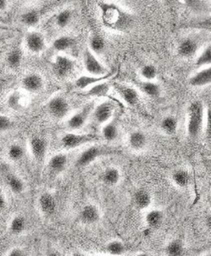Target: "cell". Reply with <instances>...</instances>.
Segmentation results:
<instances>
[{
    "mask_svg": "<svg viewBox=\"0 0 211 256\" xmlns=\"http://www.w3.org/2000/svg\"><path fill=\"white\" fill-rule=\"evenodd\" d=\"M103 24L114 31H127L133 26L134 15L127 12L122 8L114 3H103L100 5Z\"/></svg>",
    "mask_w": 211,
    "mask_h": 256,
    "instance_id": "6da1fadb",
    "label": "cell"
},
{
    "mask_svg": "<svg viewBox=\"0 0 211 256\" xmlns=\"http://www.w3.org/2000/svg\"><path fill=\"white\" fill-rule=\"evenodd\" d=\"M204 122V105L201 101L192 102L187 110V132L190 138H196L200 135Z\"/></svg>",
    "mask_w": 211,
    "mask_h": 256,
    "instance_id": "7a4b0ae2",
    "label": "cell"
},
{
    "mask_svg": "<svg viewBox=\"0 0 211 256\" xmlns=\"http://www.w3.org/2000/svg\"><path fill=\"white\" fill-rule=\"evenodd\" d=\"M96 138L91 134H77L74 132L66 133L61 138V144L64 149H75L85 144L94 142Z\"/></svg>",
    "mask_w": 211,
    "mask_h": 256,
    "instance_id": "3957f363",
    "label": "cell"
},
{
    "mask_svg": "<svg viewBox=\"0 0 211 256\" xmlns=\"http://www.w3.org/2000/svg\"><path fill=\"white\" fill-rule=\"evenodd\" d=\"M84 64L85 70L91 75L102 76L110 73L105 66L99 61L96 54H94L89 48L84 52Z\"/></svg>",
    "mask_w": 211,
    "mask_h": 256,
    "instance_id": "277c9868",
    "label": "cell"
},
{
    "mask_svg": "<svg viewBox=\"0 0 211 256\" xmlns=\"http://www.w3.org/2000/svg\"><path fill=\"white\" fill-rule=\"evenodd\" d=\"M48 110L50 114L56 119H63L70 110L68 101L61 96H54L48 102Z\"/></svg>",
    "mask_w": 211,
    "mask_h": 256,
    "instance_id": "5b68a950",
    "label": "cell"
},
{
    "mask_svg": "<svg viewBox=\"0 0 211 256\" xmlns=\"http://www.w3.org/2000/svg\"><path fill=\"white\" fill-rule=\"evenodd\" d=\"M75 68V62L70 57L66 56H57L52 64V72L58 78H66Z\"/></svg>",
    "mask_w": 211,
    "mask_h": 256,
    "instance_id": "8992f818",
    "label": "cell"
},
{
    "mask_svg": "<svg viewBox=\"0 0 211 256\" xmlns=\"http://www.w3.org/2000/svg\"><path fill=\"white\" fill-rule=\"evenodd\" d=\"M106 152L108 150H106L103 147L96 146V145L91 146L78 156L76 166L78 168H85L91 164L92 162H94L96 159H98L99 157L106 154Z\"/></svg>",
    "mask_w": 211,
    "mask_h": 256,
    "instance_id": "52a82bcc",
    "label": "cell"
},
{
    "mask_svg": "<svg viewBox=\"0 0 211 256\" xmlns=\"http://www.w3.org/2000/svg\"><path fill=\"white\" fill-rule=\"evenodd\" d=\"M92 110H94V106H92V103H91V104L86 105L84 108H82L80 112H78L77 114L72 115L68 121V128L72 131H75V130H80L84 128L85 124L88 121Z\"/></svg>",
    "mask_w": 211,
    "mask_h": 256,
    "instance_id": "ba28073f",
    "label": "cell"
},
{
    "mask_svg": "<svg viewBox=\"0 0 211 256\" xmlns=\"http://www.w3.org/2000/svg\"><path fill=\"white\" fill-rule=\"evenodd\" d=\"M114 107L110 101H105L99 104L98 106L94 108L92 114L94 122L100 124H104L106 122L112 120V118Z\"/></svg>",
    "mask_w": 211,
    "mask_h": 256,
    "instance_id": "9c48e42d",
    "label": "cell"
},
{
    "mask_svg": "<svg viewBox=\"0 0 211 256\" xmlns=\"http://www.w3.org/2000/svg\"><path fill=\"white\" fill-rule=\"evenodd\" d=\"M26 45L31 52L40 54L46 48V40L40 32L30 31L26 36Z\"/></svg>",
    "mask_w": 211,
    "mask_h": 256,
    "instance_id": "30bf717a",
    "label": "cell"
},
{
    "mask_svg": "<svg viewBox=\"0 0 211 256\" xmlns=\"http://www.w3.org/2000/svg\"><path fill=\"white\" fill-rule=\"evenodd\" d=\"M199 49V43L196 38H185L178 43L176 52L182 58H190L196 54Z\"/></svg>",
    "mask_w": 211,
    "mask_h": 256,
    "instance_id": "8fae6325",
    "label": "cell"
},
{
    "mask_svg": "<svg viewBox=\"0 0 211 256\" xmlns=\"http://www.w3.org/2000/svg\"><path fill=\"white\" fill-rule=\"evenodd\" d=\"M44 86V80L38 73H29L22 80V87L29 92L42 91Z\"/></svg>",
    "mask_w": 211,
    "mask_h": 256,
    "instance_id": "7c38bea8",
    "label": "cell"
},
{
    "mask_svg": "<svg viewBox=\"0 0 211 256\" xmlns=\"http://www.w3.org/2000/svg\"><path fill=\"white\" fill-rule=\"evenodd\" d=\"M100 217H101V214L98 208L92 204L85 205L80 210V212L78 214V218L80 222L87 226L96 224L100 220Z\"/></svg>",
    "mask_w": 211,
    "mask_h": 256,
    "instance_id": "4fadbf2b",
    "label": "cell"
},
{
    "mask_svg": "<svg viewBox=\"0 0 211 256\" xmlns=\"http://www.w3.org/2000/svg\"><path fill=\"white\" fill-rule=\"evenodd\" d=\"M189 84L194 87H204L211 84V66H204L189 78Z\"/></svg>",
    "mask_w": 211,
    "mask_h": 256,
    "instance_id": "5bb4252c",
    "label": "cell"
},
{
    "mask_svg": "<svg viewBox=\"0 0 211 256\" xmlns=\"http://www.w3.org/2000/svg\"><path fill=\"white\" fill-rule=\"evenodd\" d=\"M112 76V73H108L106 75L102 76H96V75H82L75 80V86L80 90H86L92 86L98 84L100 82H104L106 78H110Z\"/></svg>",
    "mask_w": 211,
    "mask_h": 256,
    "instance_id": "9a60e30c",
    "label": "cell"
},
{
    "mask_svg": "<svg viewBox=\"0 0 211 256\" xmlns=\"http://www.w3.org/2000/svg\"><path fill=\"white\" fill-rule=\"evenodd\" d=\"M48 142L45 138L35 136L30 140V150L36 160H42L46 156Z\"/></svg>",
    "mask_w": 211,
    "mask_h": 256,
    "instance_id": "2e32d148",
    "label": "cell"
},
{
    "mask_svg": "<svg viewBox=\"0 0 211 256\" xmlns=\"http://www.w3.org/2000/svg\"><path fill=\"white\" fill-rule=\"evenodd\" d=\"M38 206L43 214L52 215L56 210V200L50 192H43L38 198Z\"/></svg>",
    "mask_w": 211,
    "mask_h": 256,
    "instance_id": "e0dca14e",
    "label": "cell"
},
{
    "mask_svg": "<svg viewBox=\"0 0 211 256\" xmlns=\"http://www.w3.org/2000/svg\"><path fill=\"white\" fill-rule=\"evenodd\" d=\"M116 90L127 105L134 106L140 101V94L131 86H116Z\"/></svg>",
    "mask_w": 211,
    "mask_h": 256,
    "instance_id": "ac0fdd59",
    "label": "cell"
},
{
    "mask_svg": "<svg viewBox=\"0 0 211 256\" xmlns=\"http://www.w3.org/2000/svg\"><path fill=\"white\" fill-rule=\"evenodd\" d=\"M128 144L131 149L140 152L146 148L148 144V138L143 131L136 130L131 132L128 136Z\"/></svg>",
    "mask_w": 211,
    "mask_h": 256,
    "instance_id": "d6986e66",
    "label": "cell"
},
{
    "mask_svg": "<svg viewBox=\"0 0 211 256\" xmlns=\"http://www.w3.org/2000/svg\"><path fill=\"white\" fill-rule=\"evenodd\" d=\"M68 164V158L64 154H57L56 156L50 157L48 163L50 171L54 174H61Z\"/></svg>",
    "mask_w": 211,
    "mask_h": 256,
    "instance_id": "ffe728a7",
    "label": "cell"
},
{
    "mask_svg": "<svg viewBox=\"0 0 211 256\" xmlns=\"http://www.w3.org/2000/svg\"><path fill=\"white\" fill-rule=\"evenodd\" d=\"M101 133H102V136L106 142H112L114 140H116L120 134L118 121L117 120H110L108 122L104 124V126L101 130Z\"/></svg>",
    "mask_w": 211,
    "mask_h": 256,
    "instance_id": "44dd1931",
    "label": "cell"
},
{
    "mask_svg": "<svg viewBox=\"0 0 211 256\" xmlns=\"http://www.w3.org/2000/svg\"><path fill=\"white\" fill-rule=\"evenodd\" d=\"M110 90V84L108 82H100L98 84H96L88 89L85 90L82 94L85 96H92V98H105Z\"/></svg>",
    "mask_w": 211,
    "mask_h": 256,
    "instance_id": "7402d4cb",
    "label": "cell"
},
{
    "mask_svg": "<svg viewBox=\"0 0 211 256\" xmlns=\"http://www.w3.org/2000/svg\"><path fill=\"white\" fill-rule=\"evenodd\" d=\"M76 44L74 38L70 36H58L52 43V49L57 52H64L72 49Z\"/></svg>",
    "mask_w": 211,
    "mask_h": 256,
    "instance_id": "603a6c76",
    "label": "cell"
},
{
    "mask_svg": "<svg viewBox=\"0 0 211 256\" xmlns=\"http://www.w3.org/2000/svg\"><path fill=\"white\" fill-rule=\"evenodd\" d=\"M164 219V215L162 214V210L157 208L150 210L145 218L148 228H152V230L161 228Z\"/></svg>",
    "mask_w": 211,
    "mask_h": 256,
    "instance_id": "cb8c5ba5",
    "label": "cell"
},
{
    "mask_svg": "<svg viewBox=\"0 0 211 256\" xmlns=\"http://www.w3.org/2000/svg\"><path fill=\"white\" fill-rule=\"evenodd\" d=\"M134 203L138 210H146L152 204V196L148 191L140 189L134 194Z\"/></svg>",
    "mask_w": 211,
    "mask_h": 256,
    "instance_id": "d4e9b609",
    "label": "cell"
},
{
    "mask_svg": "<svg viewBox=\"0 0 211 256\" xmlns=\"http://www.w3.org/2000/svg\"><path fill=\"white\" fill-rule=\"evenodd\" d=\"M102 180L108 186L118 184L120 180V170L114 166L106 168L102 174Z\"/></svg>",
    "mask_w": 211,
    "mask_h": 256,
    "instance_id": "484cf974",
    "label": "cell"
},
{
    "mask_svg": "<svg viewBox=\"0 0 211 256\" xmlns=\"http://www.w3.org/2000/svg\"><path fill=\"white\" fill-rule=\"evenodd\" d=\"M140 89L148 98H159L161 96V86H159L154 80H144L140 84Z\"/></svg>",
    "mask_w": 211,
    "mask_h": 256,
    "instance_id": "4316f807",
    "label": "cell"
},
{
    "mask_svg": "<svg viewBox=\"0 0 211 256\" xmlns=\"http://www.w3.org/2000/svg\"><path fill=\"white\" fill-rule=\"evenodd\" d=\"M178 119L175 116L168 115L166 116L164 118H162V121L160 122V128L162 132L166 135L172 136L176 134V130H178Z\"/></svg>",
    "mask_w": 211,
    "mask_h": 256,
    "instance_id": "83f0119b",
    "label": "cell"
},
{
    "mask_svg": "<svg viewBox=\"0 0 211 256\" xmlns=\"http://www.w3.org/2000/svg\"><path fill=\"white\" fill-rule=\"evenodd\" d=\"M172 182L180 188H185L189 186L190 182V173L185 170H176L172 174Z\"/></svg>",
    "mask_w": 211,
    "mask_h": 256,
    "instance_id": "f1b7e54d",
    "label": "cell"
},
{
    "mask_svg": "<svg viewBox=\"0 0 211 256\" xmlns=\"http://www.w3.org/2000/svg\"><path fill=\"white\" fill-rule=\"evenodd\" d=\"M72 18H73L72 12L68 8H66L57 14L54 22H56L57 28H66L70 24Z\"/></svg>",
    "mask_w": 211,
    "mask_h": 256,
    "instance_id": "f546056e",
    "label": "cell"
},
{
    "mask_svg": "<svg viewBox=\"0 0 211 256\" xmlns=\"http://www.w3.org/2000/svg\"><path fill=\"white\" fill-rule=\"evenodd\" d=\"M184 252V246L182 240H173L166 246V254L169 256H180Z\"/></svg>",
    "mask_w": 211,
    "mask_h": 256,
    "instance_id": "4dcf8cb0",
    "label": "cell"
},
{
    "mask_svg": "<svg viewBox=\"0 0 211 256\" xmlns=\"http://www.w3.org/2000/svg\"><path fill=\"white\" fill-rule=\"evenodd\" d=\"M7 64L10 68L17 70L21 66L22 61V54L19 49H14L8 52L7 56Z\"/></svg>",
    "mask_w": 211,
    "mask_h": 256,
    "instance_id": "1f68e13d",
    "label": "cell"
},
{
    "mask_svg": "<svg viewBox=\"0 0 211 256\" xmlns=\"http://www.w3.org/2000/svg\"><path fill=\"white\" fill-rule=\"evenodd\" d=\"M8 186L15 194H20L24 191V184L16 175H10L7 178Z\"/></svg>",
    "mask_w": 211,
    "mask_h": 256,
    "instance_id": "d6a6232c",
    "label": "cell"
},
{
    "mask_svg": "<svg viewBox=\"0 0 211 256\" xmlns=\"http://www.w3.org/2000/svg\"><path fill=\"white\" fill-rule=\"evenodd\" d=\"M106 250L108 254L112 256H122L126 252V247L124 242L120 240H112L106 245Z\"/></svg>",
    "mask_w": 211,
    "mask_h": 256,
    "instance_id": "836d02e7",
    "label": "cell"
},
{
    "mask_svg": "<svg viewBox=\"0 0 211 256\" xmlns=\"http://www.w3.org/2000/svg\"><path fill=\"white\" fill-rule=\"evenodd\" d=\"M21 21L24 26L29 28L35 26L40 22V14L38 10H30L22 14Z\"/></svg>",
    "mask_w": 211,
    "mask_h": 256,
    "instance_id": "e575fe53",
    "label": "cell"
},
{
    "mask_svg": "<svg viewBox=\"0 0 211 256\" xmlns=\"http://www.w3.org/2000/svg\"><path fill=\"white\" fill-rule=\"evenodd\" d=\"M208 66H211V45L206 47L196 60L197 68H202Z\"/></svg>",
    "mask_w": 211,
    "mask_h": 256,
    "instance_id": "d590c367",
    "label": "cell"
},
{
    "mask_svg": "<svg viewBox=\"0 0 211 256\" xmlns=\"http://www.w3.org/2000/svg\"><path fill=\"white\" fill-rule=\"evenodd\" d=\"M106 48L105 40L102 36L98 35H94L91 38L89 42V49L94 54H102Z\"/></svg>",
    "mask_w": 211,
    "mask_h": 256,
    "instance_id": "8d00e7d4",
    "label": "cell"
},
{
    "mask_svg": "<svg viewBox=\"0 0 211 256\" xmlns=\"http://www.w3.org/2000/svg\"><path fill=\"white\" fill-rule=\"evenodd\" d=\"M24 156V150L20 144L14 143L8 149V157L10 160L14 162L20 161Z\"/></svg>",
    "mask_w": 211,
    "mask_h": 256,
    "instance_id": "74e56055",
    "label": "cell"
},
{
    "mask_svg": "<svg viewBox=\"0 0 211 256\" xmlns=\"http://www.w3.org/2000/svg\"><path fill=\"white\" fill-rule=\"evenodd\" d=\"M26 226V219L22 216H15L14 218L10 222V230L12 233H14L15 235H18L24 231Z\"/></svg>",
    "mask_w": 211,
    "mask_h": 256,
    "instance_id": "f35d334b",
    "label": "cell"
},
{
    "mask_svg": "<svg viewBox=\"0 0 211 256\" xmlns=\"http://www.w3.org/2000/svg\"><path fill=\"white\" fill-rule=\"evenodd\" d=\"M186 6L196 14H204L208 10V4L204 0H184Z\"/></svg>",
    "mask_w": 211,
    "mask_h": 256,
    "instance_id": "ab89813d",
    "label": "cell"
},
{
    "mask_svg": "<svg viewBox=\"0 0 211 256\" xmlns=\"http://www.w3.org/2000/svg\"><path fill=\"white\" fill-rule=\"evenodd\" d=\"M140 75L144 80H154L158 75L157 68L152 64H144L141 68Z\"/></svg>",
    "mask_w": 211,
    "mask_h": 256,
    "instance_id": "60d3db41",
    "label": "cell"
},
{
    "mask_svg": "<svg viewBox=\"0 0 211 256\" xmlns=\"http://www.w3.org/2000/svg\"><path fill=\"white\" fill-rule=\"evenodd\" d=\"M22 96L21 92H12L8 96L7 105L14 110H19L22 107Z\"/></svg>",
    "mask_w": 211,
    "mask_h": 256,
    "instance_id": "b9f144b4",
    "label": "cell"
},
{
    "mask_svg": "<svg viewBox=\"0 0 211 256\" xmlns=\"http://www.w3.org/2000/svg\"><path fill=\"white\" fill-rule=\"evenodd\" d=\"M192 28L211 32V16H206L196 20L192 22Z\"/></svg>",
    "mask_w": 211,
    "mask_h": 256,
    "instance_id": "7bdbcfd3",
    "label": "cell"
},
{
    "mask_svg": "<svg viewBox=\"0 0 211 256\" xmlns=\"http://www.w3.org/2000/svg\"><path fill=\"white\" fill-rule=\"evenodd\" d=\"M204 122H206V126H204V133L206 140L211 142V106L208 108L206 112H204Z\"/></svg>",
    "mask_w": 211,
    "mask_h": 256,
    "instance_id": "ee69618b",
    "label": "cell"
},
{
    "mask_svg": "<svg viewBox=\"0 0 211 256\" xmlns=\"http://www.w3.org/2000/svg\"><path fill=\"white\" fill-rule=\"evenodd\" d=\"M12 126V120L6 115H0V133L8 131Z\"/></svg>",
    "mask_w": 211,
    "mask_h": 256,
    "instance_id": "f6af8a7d",
    "label": "cell"
},
{
    "mask_svg": "<svg viewBox=\"0 0 211 256\" xmlns=\"http://www.w3.org/2000/svg\"><path fill=\"white\" fill-rule=\"evenodd\" d=\"M7 256H26V252L24 250L18 247H15L12 250H10L7 252Z\"/></svg>",
    "mask_w": 211,
    "mask_h": 256,
    "instance_id": "bcb514c9",
    "label": "cell"
},
{
    "mask_svg": "<svg viewBox=\"0 0 211 256\" xmlns=\"http://www.w3.org/2000/svg\"><path fill=\"white\" fill-rule=\"evenodd\" d=\"M6 204H7V202H6L5 198L0 194V210H4L6 208Z\"/></svg>",
    "mask_w": 211,
    "mask_h": 256,
    "instance_id": "7dc6e473",
    "label": "cell"
},
{
    "mask_svg": "<svg viewBox=\"0 0 211 256\" xmlns=\"http://www.w3.org/2000/svg\"><path fill=\"white\" fill-rule=\"evenodd\" d=\"M8 8V0H0V12L6 10Z\"/></svg>",
    "mask_w": 211,
    "mask_h": 256,
    "instance_id": "c3c4849f",
    "label": "cell"
},
{
    "mask_svg": "<svg viewBox=\"0 0 211 256\" xmlns=\"http://www.w3.org/2000/svg\"><path fill=\"white\" fill-rule=\"evenodd\" d=\"M206 226L210 230H211V212L208 215V217L206 219Z\"/></svg>",
    "mask_w": 211,
    "mask_h": 256,
    "instance_id": "681fc988",
    "label": "cell"
},
{
    "mask_svg": "<svg viewBox=\"0 0 211 256\" xmlns=\"http://www.w3.org/2000/svg\"><path fill=\"white\" fill-rule=\"evenodd\" d=\"M152 228H146L144 230V232H143V235L145 236H150V234H152Z\"/></svg>",
    "mask_w": 211,
    "mask_h": 256,
    "instance_id": "f907efd6",
    "label": "cell"
},
{
    "mask_svg": "<svg viewBox=\"0 0 211 256\" xmlns=\"http://www.w3.org/2000/svg\"><path fill=\"white\" fill-rule=\"evenodd\" d=\"M2 89H3V84H2V82H0V94L2 92Z\"/></svg>",
    "mask_w": 211,
    "mask_h": 256,
    "instance_id": "816d5d0a",
    "label": "cell"
},
{
    "mask_svg": "<svg viewBox=\"0 0 211 256\" xmlns=\"http://www.w3.org/2000/svg\"><path fill=\"white\" fill-rule=\"evenodd\" d=\"M0 22H4V18H2L1 16H0Z\"/></svg>",
    "mask_w": 211,
    "mask_h": 256,
    "instance_id": "f5cc1de1",
    "label": "cell"
}]
</instances>
